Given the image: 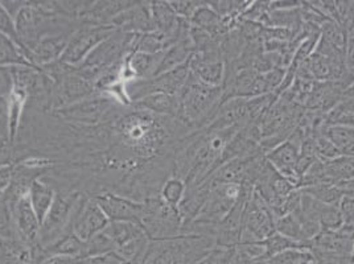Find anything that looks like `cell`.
Instances as JSON below:
<instances>
[{
	"label": "cell",
	"mask_w": 354,
	"mask_h": 264,
	"mask_svg": "<svg viewBox=\"0 0 354 264\" xmlns=\"http://www.w3.org/2000/svg\"><path fill=\"white\" fill-rule=\"evenodd\" d=\"M307 264H315V262H313V259H310V262Z\"/></svg>",
	"instance_id": "1f68e13d"
},
{
	"label": "cell",
	"mask_w": 354,
	"mask_h": 264,
	"mask_svg": "<svg viewBox=\"0 0 354 264\" xmlns=\"http://www.w3.org/2000/svg\"><path fill=\"white\" fill-rule=\"evenodd\" d=\"M136 109L152 113L155 115L172 117L178 119L180 114V101L178 95H168V94H153L146 97L135 103Z\"/></svg>",
	"instance_id": "5bb4252c"
},
{
	"label": "cell",
	"mask_w": 354,
	"mask_h": 264,
	"mask_svg": "<svg viewBox=\"0 0 354 264\" xmlns=\"http://www.w3.org/2000/svg\"><path fill=\"white\" fill-rule=\"evenodd\" d=\"M0 33H3L6 37L12 40L24 52L19 32L16 30L15 20L4 10V7L1 6V1H0Z\"/></svg>",
	"instance_id": "d4e9b609"
},
{
	"label": "cell",
	"mask_w": 354,
	"mask_h": 264,
	"mask_svg": "<svg viewBox=\"0 0 354 264\" xmlns=\"http://www.w3.org/2000/svg\"><path fill=\"white\" fill-rule=\"evenodd\" d=\"M339 206L344 225L354 226V197L345 196Z\"/></svg>",
	"instance_id": "4316f807"
},
{
	"label": "cell",
	"mask_w": 354,
	"mask_h": 264,
	"mask_svg": "<svg viewBox=\"0 0 354 264\" xmlns=\"http://www.w3.org/2000/svg\"><path fill=\"white\" fill-rule=\"evenodd\" d=\"M109 222L110 220L94 197L86 200L81 198L74 210L71 229L77 238L88 242L90 238L101 233Z\"/></svg>",
	"instance_id": "ba28073f"
},
{
	"label": "cell",
	"mask_w": 354,
	"mask_h": 264,
	"mask_svg": "<svg viewBox=\"0 0 354 264\" xmlns=\"http://www.w3.org/2000/svg\"><path fill=\"white\" fill-rule=\"evenodd\" d=\"M300 191L304 194H308L312 198L326 204V205L339 206L341 200L345 197L344 191L341 187L337 184H330V182H323V184H316L307 188H301Z\"/></svg>",
	"instance_id": "ac0fdd59"
},
{
	"label": "cell",
	"mask_w": 354,
	"mask_h": 264,
	"mask_svg": "<svg viewBox=\"0 0 354 264\" xmlns=\"http://www.w3.org/2000/svg\"><path fill=\"white\" fill-rule=\"evenodd\" d=\"M169 4L178 17L189 20L203 1H169Z\"/></svg>",
	"instance_id": "484cf974"
},
{
	"label": "cell",
	"mask_w": 354,
	"mask_h": 264,
	"mask_svg": "<svg viewBox=\"0 0 354 264\" xmlns=\"http://www.w3.org/2000/svg\"><path fill=\"white\" fill-rule=\"evenodd\" d=\"M78 258L65 256V255H48L40 264H77Z\"/></svg>",
	"instance_id": "f546056e"
},
{
	"label": "cell",
	"mask_w": 354,
	"mask_h": 264,
	"mask_svg": "<svg viewBox=\"0 0 354 264\" xmlns=\"http://www.w3.org/2000/svg\"><path fill=\"white\" fill-rule=\"evenodd\" d=\"M33 66L17 45L0 33V66Z\"/></svg>",
	"instance_id": "d6986e66"
},
{
	"label": "cell",
	"mask_w": 354,
	"mask_h": 264,
	"mask_svg": "<svg viewBox=\"0 0 354 264\" xmlns=\"http://www.w3.org/2000/svg\"><path fill=\"white\" fill-rule=\"evenodd\" d=\"M325 133L339 149L341 155L354 156V129L326 127Z\"/></svg>",
	"instance_id": "ffe728a7"
},
{
	"label": "cell",
	"mask_w": 354,
	"mask_h": 264,
	"mask_svg": "<svg viewBox=\"0 0 354 264\" xmlns=\"http://www.w3.org/2000/svg\"><path fill=\"white\" fill-rule=\"evenodd\" d=\"M110 101L111 100L109 98L94 95V98L90 97L81 102L74 103L72 106L55 110V111L65 120L91 124V123L100 122L104 117V113L109 111Z\"/></svg>",
	"instance_id": "4fadbf2b"
},
{
	"label": "cell",
	"mask_w": 354,
	"mask_h": 264,
	"mask_svg": "<svg viewBox=\"0 0 354 264\" xmlns=\"http://www.w3.org/2000/svg\"><path fill=\"white\" fill-rule=\"evenodd\" d=\"M10 220H11L10 207H8V204L6 201L4 193H0V229L8 226Z\"/></svg>",
	"instance_id": "f1b7e54d"
},
{
	"label": "cell",
	"mask_w": 354,
	"mask_h": 264,
	"mask_svg": "<svg viewBox=\"0 0 354 264\" xmlns=\"http://www.w3.org/2000/svg\"><path fill=\"white\" fill-rule=\"evenodd\" d=\"M352 256L354 258V245H353V252H352Z\"/></svg>",
	"instance_id": "d6a6232c"
},
{
	"label": "cell",
	"mask_w": 354,
	"mask_h": 264,
	"mask_svg": "<svg viewBox=\"0 0 354 264\" xmlns=\"http://www.w3.org/2000/svg\"><path fill=\"white\" fill-rule=\"evenodd\" d=\"M216 249V239L207 235L151 239L140 264H201Z\"/></svg>",
	"instance_id": "6da1fadb"
},
{
	"label": "cell",
	"mask_w": 354,
	"mask_h": 264,
	"mask_svg": "<svg viewBox=\"0 0 354 264\" xmlns=\"http://www.w3.org/2000/svg\"><path fill=\"white\" fill-rule=\"evenodd\" d=\"M261 243H262V246L265 249V255H263L265 258L278 255V254L284 252V251H288V249H304L303 246H300L299 243L294 242L292 239L279 234L278 232L274 233L271 236H268L266 241L261 242Z\"/></svg>",
	"instance_id": "603a6c76"
},
{
	"label": "cell",
	"mask_w": 354,
	"mask_h": 264,
	"mask_svg": "<svg viewBox=\"0 0 354 264\" xmlns=\"http://www.w3.org/2000/svg\"><path fill=\"white\" fill-rule=\"evenodd\" d=\"M346 88L345 84L341 81L315 82L304 103V109L326 115L345 97Z\"/></svg>",
	"instance_id": "8fae6325"
},
{
	"label": "cell",
	"mask_w": 354,
	"mask_h": 264,
	"mask_svg": "<svg viewBox=\"0 0 354 264\" xmlns=\"http://www.w3.org/2000/svg\"><path fill=\"white\" fill-rule=\"evenodd\" d=\"M16 167L14 164H3L0 165V193H4L10 188L14 176H15Z\"/></svg>",
	"instance_id": "83f0119b"
},
{
	"label": "cell",
	"mask_w": 354,
	"mask_h": 264,
	"mask_svg": "<svg viewBox=\"0 0 354 264\" xmlns=\"http://www.w3.org/2000/svg\"><path fill=\"white\" fill-rule=\"evenodd\" d=\"M307 139L306 132L299 126L296 127L292 135L281 143L279 146L272 148L266 153L267 162L281 175L292 182L297 189H300V177L297 175V162L300 156V148L303 142Z\"/></svg>",
	"instance_id": "8992f818"
},
{
	"label": "cell",
	"mask_w": 354,
	"mask_h": 264,
	"mask_svg": "<svg viewBox=\"0 0 354 264\" xmlns=\"http://www.w3.org/2000/svg\"><path fill=\"white\" fill-rule=\"evenodd\" d=\"M201 264H207V262H204V263H201Z\"/></svg>",
	"instance_id": "e575fe53"
},
{
	"label": "cell",
	"mask_w": 354,
	"mask_h": 264,
	"mask_svg": "<svg viewBox=\"0 0 354 264\" xmlns=\"http://www.w3.org/2000/svg\"><path fill=\"white\" fill-rule=\"evenodd\" d=\"M56 191L52 185L46 184L43 180H35L28 191V198L33 211L36 213L40 223L43 225L45 217L55 201Z\"/></svg>",
	"instance_id": "9a60e30c"
},
{
	"label": "cell",
	"mask_w": 354,
	"mask_h": 264,
	"mask_svg": "<svg viewBox=\"0 0 354 264\" xmlns=\"http://www.w3.org/2000/svg\"><path fill=\"white\" fill-rule=\"evenodd\" d=\"M312 259L308 249H288L278 255L265 258L261 256L251 264H307Z\"/></svg>",
	"instance_id": "44dd1931"
},
{
	"label": "cell",
	"mask_w": 354,
	"mask_h": 264,
	"mask_svg": "<svg viewBox=\"0 0 354 264\" xmlns=\"http://www.w3.org/2000/svg\"><path fill=\"white\" fill-rule=\"evenodd\" d=\"M341 189L344 191V196H349V197H354V178L351 181H346L344 184H339Z\"/></svg>",
	"instance_id": "4dcf8cb0"
},
{
	"label": "cell",
	"mask_w": 354,
	"mask_h": 264,
	"mask_svg": "<svg viewBox=\"0 0 354 264\" xmlns=\"http://www.w3.org/2000/svg\"><path fill=\"white\" fill-rule=\"evenodd\" d=\"M189 72L209 86L222 88L225 78V61L221 50L200 53L194 52L188 59Z\"/></svg>",
	"instance_id": "9c48e42d"
},
{
	"label": "cell",
	"mask_w": 354,
	"mask_h": 264,
	"mask_svg": "<svg viewBox=\"0 0 354 264\" xmlns=\"http://www.w3.org/2000/svg\"><path fill=\"white\" fill-rule=\"evenodd\" d=\"M222 98V88L209 86L189 72V78L178 94V119L192 131L205 129L216 117Z\"/></svg>",
	"instance_id": "7a4b0ae2"
},
{
	"label": "cell",
	"mask_w": 354,
	"mask_h": 264,
	"mask_svg": "<svg viewBox=\"0 0 354 264\" xmlns=\"http://www.w3.org/2000/svg\"><path fill=\"white\" fill-rule=\"evenodd\" d=\"M315 149L317 160L320 162H332L341 156L339 149L332 143V140L326 136L325 132L315 136Z\"/></svg>",
	"instance_id": "cb8c5ba5"
},
{
	"label": "cell",
	"mask_w": 354,
	"mask_h": 264,
	"mask_svg": "<svg viewBox=\"0 0 354 264\" xmlns=\"http://www.w3.org/2000/svg\"><path fill=\"white\" fill-rule=\"evenodd\" d=\"M143 217L140 225L149 239H164L183 235V220L178 207L168 205L162 197H153L143 201Z\"/></svg>",
	"instance_id": "277c9868"
},
{
	"label": "cell",
	"mask_w": 354,
	"mask_h": 264,
	"mask_svg": "<svg viewBox=\"0 0 354 264\" xmlns=\"http://www.w3.org/2000/svg\"><path fill=\"white\" fill-rule=\"evenodd\" d=\"M353 37H354V36H353Z\"/></svg>",
	"instance_id": "d590c367"
},
{
	"label": "cell",
	"mask_w": 354,
	"mask_h": 264,
	"mask_svg": "<svg viewBox=\"0 0 354 264\" xmlns=\"http://www.w3.org/2000/svg\"><path fill=\"white\" fill-rule=\"evenodd\" d=\"M274 233H277V217L254 191L242 214L239 245L261 243Z\"/></svg>",
	"instance_id": "3957f363"
},
{
	"label": "cell",
	"mask_w": 354,
	"mask_h": 264,
	"mask_svg": "<svg viewBox=\"0 0 354 264\" xmlns=\"http://www.w3.org/2000/svg\"><path fill=\"white\" fill-rule=\"evenodd\" d=\"M114 32H115V27L113 26L85 27L75 32L71 37L59 61L69 66H74L81 61H85L90 55V52L94 50L107 37H110Z\"/></svg>",
	"instance_id": "52a82bcc"
},
{
	"label": "cell",
	"mask_w": 354,
	"mask_h": 264,
	"mask_svg": "<svg viewBox=\"0 0 354 264\" xmlns=\"http://www.w3.org/2000/svg\"><path fill=\"white\" fill-rule=\"evenodd\" d=\"M185 193H187L185 182L178 177L172 176L164 182L162 191H160V197L165 204L178 207Z\"/></svg>",
	"instance_id": "7402d4cb"
},
{
	"label": "cell",
	"mask_w": 354,
	"mask_h": 264,
	"mask_svg": "<svg viewBox=\"0 0 354 264\" xmlns=\"http://www.w3.org/2000/svg\"><path fill=\"white\" fill-rule=\"evenodd\" d=\"M109 220H123L140 223L143 217V202L133 201L123 196L101 194L94 197Z\"/></svg>",
	"instance_id": "7c38bea8"
},
{
	"label": "cell",
	"mask_w": 354,
	"mask_h": 264,
	"mask_svg": "<svg viewBox=\"0 0 354 264\" xmlns=\"http://www.w3.org/2000/svg\"><path fill=\"white\" fill-rule=\"evenodd\" d=\"M10 213L17 234L32 247H37L41 223L32 209L28 194L11 206Z\"/></svg>",
	"instance_id": "30bf717a"
},
{
	"label": "cell",
	"mask_w": 354,
	"mask_h": 264,
	"mask_svg": "<svg viewBox=\"0 0 354 264\" xmlns=\"http://www.w3.org/2000/svg\"><path fill=\"white\" fill-rule=\"evenodd\" d=\"M326 127H349L354 129V98L344 97L326 115Z\"/></svg>",
	"instance_id": "e0dca14e"
},
{
	"label": "cell",
	"mask_w": 354,
	"mask_h": 264,
	"mask_svg": "<svg viewBox=\"0 0 354 264\" xmlns=\"http://www.w3.org/2000/svg\"><path fill=\"white\" fill-rule=\"evenodd\" d=\"M351 264H354V258H353V259H352V263H351Z\"/></svg>",
	"instance_id": "836d02e7"
},
{
	"label": "cell",
	"mask_w": 354,
	"mask_h": 264,
	"mask_svg": "<svg viewBox=\"0 0 354 264\" xmlns=\"http://www.w3.org/2000/svg\"><path fill=\"white\" fill-rule=\"evenodd\" d=\"M189 78V65L188 62L178 66L174 70L159 74L148 79H131L126 82L124 90L129 101H140L153 94H168L178 95L185 86Z\"/></svg>",
	"instance_id": "5b68a950"
},
{
	"label": "cell",
	"mask_w": 354,
	"mask_h": 264,
	"mask_svg": "<svg viewBox=\"0 0 354 264\" xmlns=\"http://www.w3.org/2000/svg\"><path fill=\"white\" fill-rule=\"evenodd\" d=\"M325 182L344 184L354 178V156L341 155L332 162H324Z\"/></svg>",
	"instance_id": "2e32d148"
}]
</instances>
